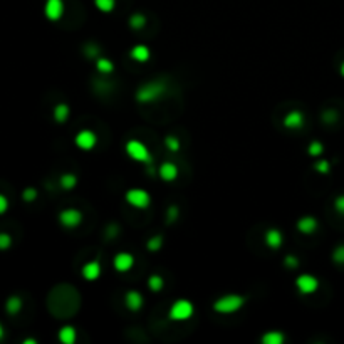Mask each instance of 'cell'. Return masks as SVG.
<instances>
[{
    "mask_svg": "<svg viewBox=\"0 0 344 344\" xmlns=\"http://www.w3.org/2000/svg\"><path fill=\"white\" fill-rule=\"evenodd\" d=\"M165 93H166V82L155 79V81H148L141 84V86L138 88L135 98L138 102H141V104H149V102H155L160 98H163Z\"/></svg>",
    "mask_w": 344,
    "mask_h": 344,
    "instance_id": "6da1fadb",
    "label": "cell"
},
{
    "mask_svg": "<svg viewBox=\"0 0 344 344\" xmlns=\"http://www.w3.org/2000/svg\"><path fill=\"white\" fill-rule=\"evenodd\" d=\"M247 303V297L245 295H240V294H225L222 295L215 300L212 304L213 311L219 312V314H233L240 311L242 307L245 306Z\"/></svg>",
    "mask_w": 344,
    "mask_h": 344,
    "instance_id": "7a4b0ae2",
    "label": "cell"
},
{
    "mask_svg": "<svg viewBox=\"0 0 344 344\" xmlns=\"http://www.w3.org/2000/svg\"><path fill=\"white\" fill-rule=\"evenodd\" d=\"M126 155L130 156L133 161L143 163V165H152L153 163V156L152 152L148 149V146L140 140H130L124 146Z\"/></svg>",
    "mask_w": 344,
    "mask_h": 344,
    "instance_id": "3957f363",
    "label": "cell"
},
{
    "mask_svg": "<svg viewBox=\"0 0 344 344\" xmlns=\"http://www.w3.org/2000/svg\"><path fill=\"white\" fill-rule=\"evenodd\" d=\"M195 312V306H193L191 300L188 299H177L171 304L170 311H168V317L175 322H183L188 321Z\"/></svg>",
    "mask_w": 344,
    "mask_h": 344,
    "instance_id": "277c9868",
    "label": "cell"
},
{
    "mask_svg": "<svg viewBox=\"0 0 344 344\" xmlns=\"http://www.w3.org/2000/svg\"><path fill=\"white\" fill-rule=\"evenodd\" d=\"M124 200L128 205H131V207L144 210L149 207V203H152V195L143 188H130L124 193Z\"/></svg>",
    "mask_w": 344,
    "mask_h": 344,
    "instance_id": "5b68a950",
    "label": "cell"
},
{
    "mask_svg": "<svg viewBox=\"0 0 344 344\" xmlns=\"http://www.w3.org/2000/svg\"><path fill=\"white\" fill-rule=\"evenodd\" d=\"M295 287L304 295L316 294L319 289V279L312 274H300L297 279H295Z\"/></svg>",
    "mask_w": 344,
    "mask_h": 344,
    "instance_id": "8992f818",
    "label": "cell"
},
{
    "mask_svg": "<svg viewBox=\"0 0 344 344\" xmlns=\"http://www.w3.org/2000/svg\"><path fill=\"white\" fill-rule=\"evenodd\" d=\"M74 144L82 152H91L98 144V135L93 130H82L74 136Z\"/></svg>",
    "mask_w": 344,
    "mask_h": 344,
    "instance_id": "52a82bcc",
    "label": "cell"
},
{
    "mask_svg": "<svg viewBox=\"0 0 344 344\" xmlns=\"http://www.w3.org/2000/svg\"><path fill=\"white\" fill-rule=\"evenodd\" d=\"M82 213L77 208H66L59 213V223L64 228H77L82 223Z\"/></svg>",
    "mask_w": 344,
    "mask_h": 344,
    "instance_id": "ba28073f",
    "label": "cell"
},
{
    "mask_svg": "<svg viewBox=\"0 0 344 344\" xmlns=\"http://www.w3.org/2000/svg\"><path fill=\"white\" fill-rule=\"evenodd\" d=\"M135 265V257L131 255L130 252H119L113 257V267L116 272H130Z\"/></svg>",
    "mask_w": 344,
    "mask_h": 344,
    "instance_id": "9c48e42d",
    "label": "cell"
},
{
    "mask_svg": "<svg viewBox=\"0 0 344 344\" xmlns=\"http://www.w3.org/2000/svg\"><path fill=\"white\" fill-rule=\"evenodd\" d=\"M44 14L51 22L59 20L64 15V2L62 0H46Z\"/></svg>",
    "mask_w": 344,
    "mask_h": 344,
    "instance_id": "30bf717a",
    "label": "cell"
},
{
    "mask_svg": "<svg viewBox=\"0 0 344 344\" xmlns=\"http://www.w3.org/2000/svg\"><path fill=\"white\" fill-rule=\"evenodd\" d=\"M101 272H102V269H101L99 261H89V262H86V264L82 265V270H81L82 277L88 282L98 281L99 277H101Z\"/></svg>",
    "mask_w": 344,
    "mask_h": 344,
    "instance_id": "8fae6325",
    "label": "cell"
},
{
    "mask_svg": "<svg viewBox=\"0 0 344 344\" xmlns=\"http://www.w3.org/2000/svg\"><path fill=\"white\" fill-rule=\"evenodd\" d=\"M178 166L175 165L173 161H165L161 163L158 168V177L163 180V182H175L178 178Z\"/></svg>",
    "mask_w": 344,
    "mask_h": 344,
    "instance_id": "7c38bea8",
    "label": "cell"
},
{
    "mask_svg": "<svg viewBox=\"0 0 344 344\" xmlns=\"http://www.w3.org/2000/svg\"><path fill=\"white\" fill-rule=\"evenodd\" d=\"M284 126L287 130H299L304 126V114L299 110H292L289 111L286 116H284Z\"/></svg>",
    "mask_w": 344,
    "mask_h": 344,
    "instance_id": "4fadbf2b",
    "label": "cell"
},
{
    "mask_svg": "<svg viewBox=\"0 0 344 344\" xmlns=\"http://www.w3.org/2000/svg\"><path fill=\"white\" fill-rule=\"evenodd\" d=\"M264 240H265V245L270 247L272 250H277V249H281L284 244V233L279 230V228H269L264 235Z\"/></svg>",
    "mask_w": 344,
    "mask_h": 344,
    "instance_id": "5bb4252c",
    "label": "cell"
},
{
    "mask_svg": "<svg viewBox=\"0 0 344 344\" xmlns=\"http://www.w3.org/2000/svg\"><path fill=\"white\" fill-rule=\"evenodd\" d=\"M130 56L131 59H135L136 62H148L149 57H152V49L146 46V44H136L131 47L130 51Z\"/></svg>",
    "mask_w": 344,
    "mask_h": 344,
    "instance_id": "9a60e30c",
    "label": "cell"
},
{
    "mask_svg": "<svg viewBox=\"0 0 344 344\" xmlns=\"http://www.w3.org/2000/svg\"><path fill=\"white\" fill-rule=\"evenodd\" d=\"M295 227H297V230L300 233L311 235V233H314L317 230V220L314 219V217H311V215H304V217H300V219L297 220Z\"/></svg>",
    "mask_w": 344,
    "mask_h": 344,
    "instance_id": "2e32d148",
    "label": "cell"
},
{
    "mask_svg": "<svg viewBox=\"0 0 344 344\" xmlns=\"http://www.w3.org/2000/svg\"><path fill=\"white\" fill-rule=\"evenodd\" d=\"M143 303H144L143 294L138 292V291H130V292H126V295H124V306L128 307L131 312L140 311L143 307Z\"/></svg>",
    "mask_w": 344,
    "mask_h": 344,
    "instance_id": "e0dca14e",
    "label": "cell"
},
{
    "mask_svg": "<svg viewBox=\"0 0 344 344\" xmlns=\"http://www.w3.org/2000/svg\"><path fill=\"white\" fill-rule=\"evenodd\" d=\"M262 344H284L286 342V334L282 331H267L261 337Z\"/></svg>",
    "mask_w": 344,
    "mask_h": 344,
    "instance_id": "ac0fdd59",
    "label": "cell"
},
{
    "mask_svg": "<svg viewBox=\"0 0 344 344\" xmlns=\"http://www.w3.org/2000/svg\"><path fill=\"white\" fill-rule=\"evenodd\" d=\"M76 337H77V333L72 326H62V328L59 329V341L62 344H74Z\"/></svg>",
    "mask_w": 344,
    "mask_h": 344,
    "instance_id": "d6986e66",
    "label": "cell"
},
{
    "mask_svg": "<svg viewBox=\"0 0 344 344\" xmlns=\"http://www.w3.org/2000/svg\"><path fill=\"white\" fill-rule=\"evenodd\" d=\"M69 114H71V110L66 102H59V104L54 107V119H56V123H61V124L66 123L69 119Z\"/></svg>",
    "mask_w": 344,
    "mask_h": 344,
    "instance_id": "ffe728a7",
    "label": "cell"
},
{
    "mask_svg": "<svg viewBox=\"0 0 344 344\" xmlns=\"http://www.w3.org/2000/svg\"><path fill=\"white\" fill-rule=\"evenodd\" d=\"M22 309V299L19 295H10L7 299V303H5V311H7L10 316H15V314H19Z\"/></svg>",
    "mask_w": 344,
    "mask_h": 344,
    "instance_id": "44dd1931",
    "label": "cell"
},
{
    "mask_svg": "<svg viewBox=\"0 0 344 344\" xmlns=\"http://www.w3.org/2000/svg\"><path fill=\"white\" fill-rule=\"evenodd\" d=\"M96 69H98V72H101V74L110 76L114 71V64L111 59H107V57H98L96 59Z\"/></svg>",
    "mask_w": 344,
    "mask_h": 344,
    "instance_id": "7402d4cb",
    "label": "cell"
},
{
    "mask_svg": "<svg viewBox=\"0 0 344 344\" xmlns=\"http://www.w3.org/2000/svg\"><path fill=\"white\" fill-rule=\"evenodd\" d=\"M148 287L152 292H160L163 291V287H165V281H163V277H160L158 274H152L148 277Z\"/></svg>",
    "mask_w": 344,
    "mask_h": 344,
    "instance_id": "603a6c76",
    "label": "cell"
},
{
    "mask_svg": "<svg viewBox=\"0 0 344 344\" xmlns=\"http://www.w3.org/2000/svg\"><path fill=\"white\" fill-rule=\"evenodd\" d=\"M59 185H61V188H64V190L76 188L77 177H76V175H72V173H66V175H62L61 178H59Z\"/></svg>",
    "mask_w": 344,
    "mask_h": 344,
    "instance_id": "cb8c5ba5",
    "label": "cell"
},
{
    "mask_svg": "<svg viewBox=\"0 0 344 344\" xmlns=\"http://www.w3.org/2000/svg\"><path fill=\"white\" fill-rule=\"evenodd\" d=\"M94 5L102 14H110L116 7V0H94Z\"/></svg>",
    "mask_w": 344,
    "mask_h": 344,
    "instance_id": "d4e9b609",
    "label": "cell"
},
{
    "mask_svg": "<svg viewBox=\"0 0 344 344\" xmlns=\"http://www.w3.org/2000/svg\"><path fill=\"white\" fill-rule=\"evenodd\" d=\"M324 153V144L321 141L314 140L309 143V146H307V155L312 156V158H319V156H322Z\"/></svg>",
    "mask_w": 344,
    "mask_h": 344,
    "instance_id": "484cf974",
    "label": "cell"
},
{
    "mask_svg": "<svg viewBox=\"0 0 344 344\" xmlns=\"http://www.w3.org/2000/svg\"><path fill=\"white\" fill-rule=\"evenodd\" d=\"M128 22H130V27L133 29V31H140V29H143L144 26H146V17H144L143 14H133Z\"/></svg>",
    "mask_w": 344,
    "mask_h": 344,
    "instance_id": "4316f807",
    "label": "cell"
},
{
    "mask_svg": "<svg viewBox=\"0 0 344 344\" xmlns=\"http://www.w3.org/2000/svg\"><path fill=\"white\" fill-rule=\"evenodd\" d=\"M165 146L170 149L171 153H177L178 149H180V146H182V143H180V140L177 136H173V135H168L166 138H165Z\"/></svg>",
    "mask_w": 344,
    "mask_h": 344,
    "instance_id": "83f0119b",
    "label": "cell"
},
{
    "mask_svg": "<svg viewBox=\"0 0 344 344\" xmlns=\"http://www.w3.org/2000/svg\"><path fill=\"white\" fill-rule=\"evenodd\" d=\"M161 245H163V239H161V235H155V237H152L146 242V247H148V250L149 252H158L160 249H161Z\"/></svg>",
    "mask_w": 344,
    "mask_h": 344,
    "instance_id": "f1b7e54d",
    "label": "cell"
},
{
    "mask_svg": "<svg viewBox=\"0 0 344 344\" xmlns=\"http://www.w3.org/2000/svg\"><path fill=\"white\" fill-rule=\"evenodd\" d=\"M314 170L321 175H328L331 171V163L328 160H317L314 163Z\"/></svg>",
    "mask_w": 344,
    "mask_h": 344,
    "instance_id": "f546056e",
    "label": "cell"
},
{
    "mask_svg": "<svg viewBox=\"0 0 344 344\" xmlns=\"http://www.w3.org/2000/svg\"><path fill=\"white\" fill-rule=\"evenodd\" d=\"M333 261L339 265H344V244L337 245L333 250Z\"/></svg>",
    "mask_w": 344,
    "mask_h": 344,
    "instance_id": "4dcf8cb0",
    "label": "cell"
},
{
    "mask_svg": "<svg viewBox=\"0 0 344 344\" xmlns=\"http://www.w3.org/2000/svg\"><path fill=\"white\" fill-rule=\"evenodd\" d=\"M12 245V237L9 233H0V250H7Z\"/></svg>",
    "mask_w": 344,
    "mask_h": 344,
    "instance_id": "1f68e13d",
    "label": "cell"
},
{
    "mask_svg": "<svg viewBox=\"0 0 344 344\" xmlns=\"http://www.w3.org/2000/svg\"><path fill=\"white\" fill-rule=\"evenodd\" d=\"M22 198L24 202H34L37 198V190L35 188H26L22 191Z\"/></svg>",
    "mask_w": 344,
    "mask_h": 344,
    "instance_id": "d6a6232c",
    "label": "cell"
},
{
    "mask_svg": "<svg viewBox=\"0 0 344 344\" xmlns=\"http://www.w3.org/2000/svg\"><path fill=\"white\" fill-rule=\"evenodd\" d=\"M336 119H337V113H336L334 110L324 111V114H322V121H324V123H328V124L336 123Z\"/></svg>",
    "mask_w": 344,
    "mask_h": 344,
    "instance_id": "836d02e7",
    "label": "cell"
},
{
    "mask_svg": "<svg viewBox=\"0 0 344 344\" xmlns=\"http://www.w3.org/2000/svg\"><path fill=\"white\" fill-rule=\"evenodd\" d=\"M334 208L339 215H344V193L342 195H337L334 200Z\"/></svg>",
    "mask_w": 344,
    "mask_h": 344,
    "instance_id": "e575fe53",
    "label": "cell"
},
{
    "mask_svg": "<svg viewBox=\"0 0 344 344\" xmlns=\"http://www.w3.org/2000/svg\"><path fill=\"white\" fill-rule=\"evenodd\" d=\"M284 264H286V267H289V269H295L299 265V261H297V257L287 255L286 259H284Z\"/></svg>",
    "mask_w": 344,
    "mask_h": 344,
    "instance_id": "d590c367",
    "label": "cell"
},
{
    "mask_svg": "<svg viewBox=\"0 0 344 344\" xmlns=\"http://www.w3.org/2000/svg\"><path fill=\"white\" fill-rule=\"evenodd\" d=\"M7 210H9V200H7V197L0 193V215H4Z\"/></svg>",
    "mask_w": 344,
    "mask_h": 344,
    "instance_id": "8d00e7d4",
    "label": "cell"
},
{
    "mask_svg": "<svg viewBox=\"0 0 344 344\" xmlns=\"http://www.w3.org/2000/svg\"><path fill=\"white\" fill-rule=\"evenodd\" d=\"M339 72H341V76L344 77V61L341 62V68H339Z\"/></svg>",
    "mask_w": 344,
    "mask_h": 344,
    "instance_id": "74e56055",
    "label": "cell"
},
{
    "mask_svg": "<svg viewBox=\"0 0 344 344\" xmlns=\"http://www.w3.org/2000/svg\"><path fill=\"white\" fill-rule=\"evenodd\" d=\"M24 344H35V339H26V341H24Z\"/></svg>",
    "mask_w": 344,
    "mask_h": 344,
    "instance_id": "f35d334b",
    "label": "cell"
},
{
    "mask_svg": "<svg viewBox=\"0 0 344 344\" xmlns=\"http://www.w3.org/2000/svg\"><path fill=\"white\" fill-rule=\"evenodd\" d=\"M4 337V328H2V324H0V339Z\"/></svg>",
    "mask_w": 344,
    "mask_h": 344,
    "instance_id": "ab89813d",
    "label": "cell"
}]
</instances>
